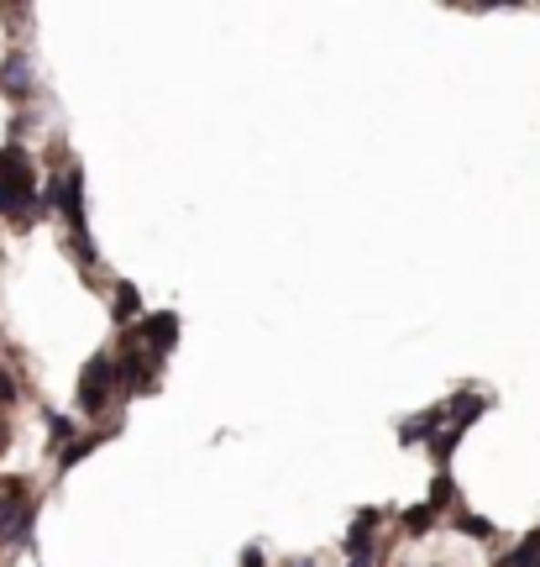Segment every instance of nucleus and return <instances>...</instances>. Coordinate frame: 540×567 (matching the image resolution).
Segmentation results:
<instances>
[{"label": "nucleus", "mask_w": 540, "mask_h": 567, "mask_svg": "<svg viewBox=\"0 0 540 567\" xmlns=\"http://www.w3.org/2000/svg\"><path fill=\"white\" fill-rule=\"evenodd\" d=\"M110 389H116V373H110V357H95V362L84 368V378H79V404H84V410H100Z\"/></svg>", "instance_id": "obj_2"}, {"label": "nucleus", "mask_w": 540, "mask_h": 567, "mask_svg": "<svg viewBox=\"0 0 540 567\" xmlns=\"http://www.w3.org/2000/svg\"><path fill=\"white\" fill-rule=\"evenodd\" d=\"M0 210H11V205H5V189H0Z\"/></svg>", "instance_id": "obj_13"}, {"label": "nucleus", "mask_w": 540, "mask_h": 567, "mask_svg": "<svg viewBox=\"0 0 540 567\" xmlns=\"http://www.w3.org/2000/svg\"><path fill=\"white\" fill-rule=\"evenodd\" d=\"M436 420L441 415H420V420H410V425H399V441H425L436 431Z\"/></svg>", "instance_id": "obj_5"}, {"label": "nucleus", "mask_w": 540, "mask_h": 567, "mask_svg": "<svg viewBox=\"0 0 540 567\" xmlns=\"http://www.w3.org/2000/svg\"><path fill=\"white\" fill-rule=\"evenodd\" d=\"M530 546H535V551H540V530H530Z\"/></svg>", "instance_id": "obj_12"}, {"label": "nucleus", "mask_w": 540, "mask_h": 567, "mask_svg": "<svg viewBox=\"0 0 540 567\" xmlns=\"http://www.w3.org/2000/svg\"><path fill=\"white\" fill-rule=\"evenodd\" d=\"M373 509H368V515H357V525H352V541H347V551H352V562L362 567L368 562V557H373Z\"/></svg>", "instance_id": "obj_4"}, {"label": "nucleus", "mask_w": 540, "mask_h": 567, "mask_svg": "<svg viewBox=\"0 0 540 567\" xmlns=\"http://www.w3.org/2000/svg\"><path fill=\"white\" fill-rule=\"evenodd\" d=\"M32 515H37V504L26 499V483H5L0 488V536L21 546L32 530Z\"/></svg>", "instance_id": "obj_1"}, {"label": "nucleus", "mask_w": 540, "mask_h": 567, "mask_svg": "<svg viewBox=\"0 0 540 567\" xmlns=\"http://www.w3.org/2000/svg\"><path fill=\"white\" fill-rule=\"evenodd\" d=\"M499 567H540V551H535V546H530V541H524L520 551H509V557H504Z\"/></svg>", "instance_id": "obj_6"}, {"label": "nucleus", "mask_w": 540, "mask_h": 567, "mask_svg": "<svg viewBox=\"0 0 540 567\" xmlns=\"http://www.w3.org/2000/svg\"><path fill=\"white\" fill-rule=\"evenodd\" d=\"M142 341H147V352H168V347L179 341V315H173V310L147 315V320H142Z\"/></svg>", "instance_id": "obj_3"}, {"label": "nucleus", "mask_w": 540, "mask_h": 567, "mask_svg": "<svg viewBox=\"0 0 540 567\" xmlns=\"http://www.w3.org/2000/svg\"><path fill=\"white\" fill-rule=\"evenodd\" d=\"M11 394H16V389H11V378L0 373V404H5V399H11Z\"/></svg>", "instance_id": "obj_11"}, {"label": "nucleus", "mask_w": 540, "mask_h": 567, "mask_svg": "<svg viewBox=\"0 0 540 567\" xmlns=\"http://www.w3.org/2000/svg\"><path fill=\"white\" fill-rule=\"evenodd\" d=\"M116 315H137V289H131V284H121V289H116Z\"/></svg>", "instance_id": "obj_8"}, {"label": "nucleus", "mask_w": 540, "mask_h": 567, "mask_svg": "<svg viewBox=\"0 0 540 567\" xmlns=\"http://www.w3.org/2000/svg\"><path fill=\"white\" fill-rule=\"evenodd\" d=\"M431 515H436L431 504H425V509H410V515H404V525H410V530H425V525H431Z\"/></svg>", "instance_id": "obj_10"}, {"label": "nucleus", "mask_w": 540, "mask_h": 567, "mask_svg": "<svg viewBox=\"0 0 540 567\" xmlns=\"http://www.w3.org/2000/svg\"><path fill=\"white\" fill-rule=\"evenodd\" d=\"M5 89H16V95L26 89V63H21V58L5 63Z\"/></svg>", "instance_id": "obj_7"}, {"label": "nucleus", "mask_w": 540, "mask_h": 567, "mask_svg": "<svg viewBox=\"0 0 540 567\" xmlns=\"http://www.w3.org/2000/svg\"><path fill=\"white\" fill-rule=\"evenodd\" d=\"M462 530H467V536H493V525L478 520V515H462Z\"/></svg>", "instance_id": "obj_9"}]
</instances>
